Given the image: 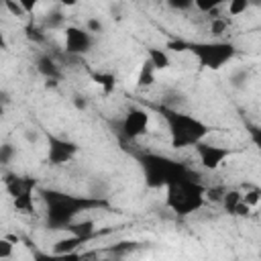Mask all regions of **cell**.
I'll list each match as a JSON object with an SVG mask.
<instances>
[{"label": "cell", "instance_id": "obj_21", "mask_svg": "<svg viewBox=\"0 0 261 261\" xmlns=\"http://www.w3.org/2000/svg\"><path fill=\"white\" fill-rule=\"evenodd\" d=\"M14 251V243H10L6 237L0 239V259H10Z\"/></svg>", "mask_w": 261, "mask_h": 261}, {"label": "cell", "instance_id": "obj_4", "mask_svg": "<svg viewBox=\"0 0 261 261\" xmlns=\"http://www.w3.org/2000/svg\"><path fill=\"white\" fill-rule=\"evenodd\" d=\"M139 163L145 173V181L149 188H167L179 177L192 175L188 167H184L179 161H173L169 157L157 155V153H143L139 157Z\"/></svg>", "mask_w": 261, "mask_h": 261}, {"label": "cell", "instance_id": "obj_12", "mask_svg": "<svg viewBox=\"0 0 261 261\" xmlns=\"http://www.w3.org/2000/svg\"><path fill=\"white\" fill-rule=\"evenodd\" d=\"M37 69H39L49 82H55V77L59 75V67H57V63H55L49 55H41V57L37 59Z\"/></svg>", "mask_w": 261, "mask_h": 261}, {"label": "cell", "instance_id": "obj_26", "mask_svg": "<svg viewBox=\"0 0 261 261\" xmlns=\"http://www.w3.org/2000/svg\"><path fill=\"white\" fill-rule=\"evenodd\" d=\"M10 153H12L10 145H4V147H2V163H8V159H10Z\"/></svg>", "mask_w": 261, "mask_h": 261}, {"label": "cell", "instance_id": "obj_11", "mask_svg": "<svg viewBox=\"0 0 261 261\" xmlns=\"http://www.w3.org/2000/svg\"><path fill=\"white\" fill-rule=\"evenodd\" d=\"M84 243H86V241H84L82 237L67 234L65 239L55 241V245H53V251H51V253H57V255H69V253H77V249H80Z\"/></svg>", "mask_w": 261, "mask_h": 261}, {"label": "cell", "instance_id": "obj_20", "mask_svg": "<svg viewBox=\"0 0 261 261\" xmlns=\"http://www.w3.org/2000/svg\"><path fill=\"white\" fill-rule=\"evenodd\" d=\"M4 8L12 14V16H27V12H24V8H22V4H20V0H4Z\"/></svg>", "mask_w": 261, "mask_h": 261}, {"label": "cell", "instance_id": "obj_13", "mask_svg": "<svg viewBox=\"0 0 261 261\" xmlns=\"http://www.w3.org/2000/svg\"><path fill=\"white\" fill-rule=\"evenodd\" d=\"M155 67L145 59L143 61V65H141V69H139V75H137V88L139 90H145V88H149V86H153V82H155Z\"/></svg>", "mask_w": 261, "mask_h": 261}, {"label": "cell", "instance_id": "obj_9", "mask_svg": "<svg viewBox=\"0 0 261 261\" xmlns=\"http://www.w3.org/2000/svg\"><path fill=\"white\" fill-rule=\"evenodd\" d=\"M194 149H196V155H198V159H200V165H202L204 169H210V171L218 169V167L232 155V149L220 147V145H214V143H206V141L198 143Z\"/></svg>", "mask_w": 261, "mask_h": 261}, {"label": "cell", "instance_id": "obj_16", "mask_svg": "<svg viewBox=\"0 0 261 261\" xmlns=\"http://www.w3.org/2000/svg\"><path fill=\"white\" fill-rule=\"evenodd\" d=\"M35 261H84L80 253H69V255H57V253H37Z\"/></svg>", "mask_w": 261, "mask_h": 261}, {"label": "cell", "instance_id": "obj_17", "mask_svg": "<svg viewBox=\"0 0 261 261\" xmlns=\"http://www.w3.org/2000/svg\"><path fill=\"white\" fill-rule=\"evenodd\" d=\"M224 8H226V16H241L249 10V0H228Z\"/></svg>", "mask_w": 261, "mask_h": 261}, {"label": "cell", "instance_id": "obj_8", "mask_svg": "<svg viewBox=\"0 0 261 261\" xmlns=\"http://www.w3.org/2000/svg\"><path fill=\"white\" fill-rule=\"evenodd\" d=\"M77 155V145L69 139L49 135L47 137V161L51 165H65Z\"/></svg>", "mask_w": 261, "mask_h": 261}, {"label": "cell", "instance_id": "obj_18", "mask_svg": "<svg viewBox=\"0 0 261 261\" xmlns=\"http://www.w3.org/2000/svg\"><path fill=\"white\" fill-rule=\"evenodd\" d=\"M228 29V18L226 16H212L210 22V35L214 37V41H218V37H222Z\"/></svg>", "mask_w": 261, "mask_h": 261}, {"label": "cell", "instance_id": "obj_15", "mask_svg": "<svg viewBox=\"0 0 261 261\" xmlns=\"http://www.w3.org/2000/svg\"><path fill=\"white\" fill-rule=\"evenodd\" d=\"M241 202H243V194H241V192H237V190H226V194H224V198H222V206H224L226 212L237 214V208L241 206Z\"/></svg>", "mask_w": 261, "mask_h": 261}, {"label": "cell", "instance_id": "obj_7", "mask_svg": "<svg viewBox=\"0 0 261 261\" xmlns=\"http://www.w3.org/2000/svg\"><path fill=\"white\" fill-rule=\"evenodd\" d=\"M94 47V35L86 27L69 24L63 29V49L69 55H84Z\"/></svg>", "mask_w": 261, "mask_h": 261}, {"label": "cell", "instance_id": "obj_10", "mask_svg": "<svg viewBox=\"0 0 261 261\" xmlns=\"http://www.w3.org/2000/svg\"><path fill=\"white\" fill-rule=\"evenodd\" d=\"M147 61L155 67V71H163L171 65V57L163 47H147Z\"/></svg>", "mask_w": 261, "mask_h": 261}, {"label": "cell", "instance_id": "obj_24", "mask_svg": "<svg viewBox=\"0 0 261 261\" xmlns=\"http://www.w3.org/2000/svg\"><path fill=\"white\" fill-rule=\"evenodd\" d=\"M249 135H251V141L255 143V147L261 153V128L259 126H249Z\"/></svg>", "mask_w": 261, "mask_h": 261}, {"label": "cell", "instance_id": "obj_1", "mask_svg": "<svg viewBox=\"0 0 261 261\" xmlns=\"http://www.w3.org/2000/svg\"><path fill=\"white\" fill-rule=\"evenodd\" d=\"M43 200L47 204V224L53 230H67L80 214L94 208H106L108 202L88 196H71L57 190H43Z\"/></svg>", "mask_w": 261, "mask_h": 261}, {"label": "cell", "instance_id": "obj_2", "mask_svg": "<svg viewBox=\"0 0 261 261\" xmlns=\"http://www.w3.org/2000/svg\"><path fill=\"white\" fill-rule=\"evenodd\" d=\"M161 116L167 122L169 130V143L173 149H186V147H196L198 143L206 141L210 126L202 122L200 118L179 112L175 108H161Z\"/></svg>", "mask_w": 261, "mask_h": 261}, {"label": "cell", "instance_id": "obj_25", "mask_svg": "<svg viewBox=\"0 0 261 261\" xmlns=\"http://www.w3.org/2000/svg\"><path fill=\"white\" fill-rule=\"evenodd\" d=\"M169 6L175 8V10H186V8H194V2H190V0H184V2H169Z\"/></svg>", "mask_w": 261, "mask_h": 261}, {"label": "cell", "instance_id": "obj_3", "mask_svg": "<svg viewBox=\"0 0 261 261\" xmlns=\"http://www.w3.org/2000/svg\"><path fill=\"white\" fill-rule=\"evenodd\" d=\"M206 202V188L196 181L192 175L179 177L165 188V204L171 212L179 216H188L200 210Z\"/></svg>", "mask_w": 261, "mask_h": 261}, {"label": "cell", "instance_id": "obj_6", "mask_svg": "<svg viewBox=\"0 0 261 261\" xmlns=\"http://www.w3.org/2000/svg\"><path fill=\"white\" fill-rule=\"evenodd\" d=\"M149 120H151V116L143 106H130L126 110V114L122 116V120H120L118 133L124 141H137L143 135H147Z\"/></svg>", "mask_w": 261, "mask_h": 261}, {"label": "cell", "instance_id": "obj_14", "mask_svg": "<svg viewBox=\"0 0 261 261\" xmlns=\"http://www.w3.org/2000/svg\"><path fill=\"white\" fill-rule=\"evenodd\" d=\"M94 82L100 86V90H102V94H112L114 92V88H116V77H114V73H110V71H94Z\"/></svg>", "mask_w": 261, "mask_h": 261}, {"label": "cell", "instance_id": "obj_5", "mask_svg": "<svg viewBox=\"0 0 261 261\" xmlns=\"http://www.w3.org/2000/svg\"><path fill=\"white\" fill-rule=\"evenodd\" d=\"M190 51L192 55L198 59V63L206 69H220L222 65H226L234 55H237V47L228 41H196L190 43Z\"/></svg>", "mask_w": 261, "mask_h": 261}, {"label": "cell", "instance_id": "obj_23", "mask_svg": "<svg viewBox=\"0 0 261 261\" xmlns=\"http://www.w3.org/2000/svg\"><path fill=\"white\" fill-rule=\"evenodd\" d=\"M259 200H261V192H259V190H249V192L243 194V202H245L249 208H253Z\"/></svg>", "mask_w": 261, "mask_h": 261}, {"label": "cell", "instance_id": "obj_19", "mask_svg": "<svg viewBox=\"0 0 261 261\" xmlns=\"http://www.w3.org/2000/svg\"><path fill=\"white\" fill-rule=\"evenodd\" d=\"M220 6H222V2H218V0H208V2L196 0V2H194V8H196L198 12H204V14H212V10L216 12Z\"/></svg>", "mask_w": 261, "mask_h": 261}, {"label": "cell", "instance_id": "obj_22", "mask_svg": "<svg viewBox=\"0 0 261 261\" xmlns=\"http://www.w3.org/2000/svg\"><path fill=\"white\" fill-rule=\"evenodd\" d=\"M94 37L98 35V33H102V29H104V24H102V20L100 18H96V16H90L88 20H86V24H84Z\"/></svg>", "mask_w": 261, "mask_h": 261}, {"label": "cell", "instance_id": "obj_27", "mask_svg": "<svg viewBox=\"0 0 261 261\" xmlns=\"http://www.w3.org/2000/svg\"><path fill=\"white\" fill-rule=\"evenodd\" d=\"M75 106L84 110V108H86V100H80V96H75Z\"/></svg>", "mask_w": 261, "mask_h": 261}]
</instances>
